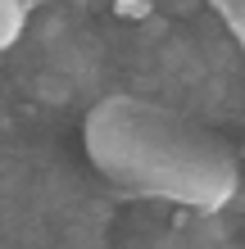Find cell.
Masks as SVG:
<instances>
[{"label":"cell","mask_w":245,"mask_h":249,"mask_svg":"<svg viewBox=\"0 0 245 249\" xmlns=\"http://www.w3.org/2000/svg\"><path fill=\"white\" fill-rule=\"evenodd\" d=\"M236 41H241V46H245V23H241V27H236Z\"/></svg>","instance_id":"obj_5"},{"label":"cell","mask_w":245,"mask_h":249,"mask_svg":"<svg viewBox=\"0 0 245 249\" xmlns=\"http://www.w3.org/2000/svg\"><path fill=\"white\" fill-rule=\"evenodd\" d=\"M113 9H118L123 18H146V14H150V0H113Z\"/></svg>","instance_id":"obj_4"},{"label":"cell","mask_w":245,"mask_h":249,"mask_svg":"<svg viewBox=\"0 0 245 249\" xmlns=\"http://www.w3.org/2000/svg\"><path fill=\"white\" fill-rule=\"evenodd\" d=\"M86 154L113 186L213 213L236 195V159L209 131L136 95H109L86 113Z\"/></svg>","instance_id":"obj_1"},{"label":"cell","mask_w":245,"mask_h":249,"mask_svg":"<svg viewBox=\"0 0 245 249\" xmlns=\"http://www.w3.org/2000/svg\"><path fill=\"white\" fill-rule=\"evenodd\" d=\"M32 5H37V0H27V9H32Z\"/></svg>","instance_id":"obj_6"},{"label":"cell","mask_w":245,"mask_h":249,"mask_svg":"<svg viewBox=\"0 0 245 249\" xmlns=\"http://www.w3.org/2000/svg\"><path fill=\"white\" fill-rule=\"evenodd\" d=\"M209 9L218 14V18H223L227 27H232V32L245 23V0H209Z\"/></svg>","instance_id":"obj_3"},{"label":"cell","mask_w":245,"mask_h":249,"mask_svg":"<svg viewBox=\"0 0 245 249\" xmlns=\"http://www.w3.org/2000/svg\"><path fill=\"white\" fill-rule=\"evenodd\" d=\"M27 23V0H0V50H9L23 36Z\"/></svg>","instance_id":"obj_2"}]
</instances>
